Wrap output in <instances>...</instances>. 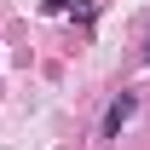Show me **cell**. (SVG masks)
Masks as SVG:
<instances>
[{
  "label": "cell",
  "mask_w": 150,
  "mask_h": 150,
  "mask_svg": "<svg viewBox=\"0 0 150 150\" xmlns=\"http://www.w3.org/2000/svg\"><path fill=\"white\" fill-rule=\"evenodd\" d=\"M133 115H139V98H133V93H121V98H110V110H104V121H98V139H115V133L127 127Z\"/></svg>",
  "instance_id": "obj_1"
},
{
  "label": "cell",
  "mask_w": 150,
  "mask_h": 150,
  "mask_svg": "<svg viewBox=\"0 0 150 150\" xmlns=\"http://www.w3.org/2000/svg\"><path fill=\"white\" fill-rule=\"evenodd\" d=\"M40 6H46V12H64V6H69V0H40Z\"/></svg>",
  "instance_id": "obj_2"
}]
</instances>
